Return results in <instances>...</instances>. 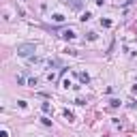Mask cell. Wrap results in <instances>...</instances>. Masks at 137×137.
I'll return each mask as SVG.
<instances>
[{"instance_id":"cell-2","label":"cell","mask_w":137,"mask_h":137,"mask_svg":"<svg viewBox=\"0 0 137 137\" xmlns=\"http://www.w3.org/2000/svg\"><path fill=\"white\" fill-rule=\"evenodd\" d=\"M66 4H71V9H81V2L79 0H64Z\"/></svg>"},{"instance_id":"cell-3","label":"cell","mask_w":137,"mask_h":137,"mask_svg":"<svg viewBox=\"0 0 137 137\" xmlns=\"http://www.w3.org/2000/svg\"><path fill=\"white\" fill-rule=\"evenodd\" d=\"M64 37H66V39H73V37H75V32H73V30H66V32H64Z\"/></svg>"},{"instance_id":"cell-1","label":"cell","mask_w":137,"mask_h":137,"mask_svg":"<svg viewBox=\"0 0 137 137\" xmlns=\"http://www.w3.org/2000/svg\"><path fill=\"white\" fill-rule=\"evenodd\" d=\"M32 51H37V47H34L32 43H26V45H19V47H17V54H19V56H30Z\"/></svg>"}]
</instances>
